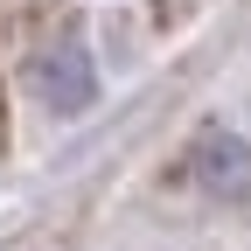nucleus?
Masks as SVG:
<instances>
[{
    "label": "nucleus",
    "mask_w": 251,
    "mask_h": 251,
    "mask_svg": "<svg viewBox=\"0 0 251 251\" xmlns=\"http://www.w3.org/2000/svg\"><path fill=\"white\" fill-rule=\"evenodd\" d=\"M28 84H35V98L56 119H70V112H84L91 98H98V63H91L84 42H49L35 63H28Z\"/></svg>",
    "instance_id": "nucleus-1"
},
{
    "label": "nucleus",
    "mask_w": 251,
    "mask_h": 251,
    "mask_svg": "<svg viewBox=\"0 0 251 251\" xmlns=\"http://www.w3.org/2000/svg\"><path fill=\"white\" fill-rule=\"evenodd\" d=\"M196 181L209 188V196H224V202H244L251 196V140L237 133H202L196 140Z\"/></svg>",
    "instance_id": "nucleus-2"
}]
</instances>
